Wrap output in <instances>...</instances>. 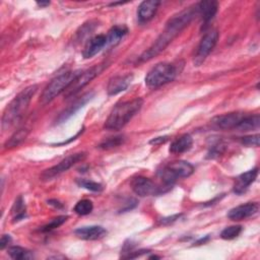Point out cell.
Masks as SVG:
<instances>
[{
    "mask_svg": "<svg viewBox=\"0 0 260 260\" xmlns=\"http://www.w3.org/2000/svg\"><path fill=\"white\" fill-rule=\"evenodd\" d=\"M259 134H254V135H249V136H245L242 137L241 141L244 145L246 146H259Z\"/></svg>",
    "mask_w": 260,
    "mask_h": 260,
    "instance_id": "4dcf8cb0",
    "label": "cell"
},
{
    "mask_svg": "<svg viewBox=\"0 0 260 260\" xmlns=\"http://www.w3.org/2000/svg\"><path fill=\"white\" fill-rule=\"evenodd\" d=\"M142 105L143 100L141 98L117 104L105 122V129L114 131L122 129L140 111Z\"/></svg>",
    "mask_w": 260,
    "mask_h": 260,
    "instance_id": "3957f363",
    "label": "cell"
},
{
    "mask_svg": "<svg viewBox=\"0 0 260 260\" xmlns=\"http://www.w3.org/2000/svg\"><path fill=\"white\" fill-rule=\"evenodd\" d=\"M178 68L172 63L161 62L150 69L145 77V84L149 88H157L173 81L177 75Z\"/></svg>",
    "mask_w": 260,
    "mask_h": 260,
    "instance_id": "277c9868",
    "label": "cell"
},
{
    "mask_svg": "<svg viewBox=\"0 0 260 260\" xmlns=\"http://www.w3.org/2000/svg\"><path fill=\"white\" fill-rule=\"evenodd\" d=\"M245 116L246 115L243 113L234 112V113L216 116L211 120V122L212 124H214L216 127L220 129H232V128H236Z\"/></svg>",
    "mask_w": 260,
    "mask_h": 260,
    "instance_id": "8fae6325",
    "label": "cell"
},
{
    "mask_svg": "<svg viewBox=\"0 0 260 260\" xmlns=\"http://www.w3.org/2000/svg\"><path fill=\"white\" fill-rule=\"evenodd\" d=\"M242 233V226L241 225H231L225 228L221 234H220V238L223 240H233L237 237H239V235Z\"/></svg>",
    "mask_w": 260,
    "mask_h": 260,
    "instance_id": "f1b7e54d",
    "label": "cell"
},
{
    "mask_svg": "<svg viewBox=\"0 0 260 260\" xmlns=\"http://www.w3.org/2000/svg\"><path fill=\"white\" fill-rule=\"evenodd\" d=\"M75 235L82 239L87 241H93L102 239L107 235V231L101 226V225H89V226H81L74 231Z\"/></svg>",
    "mask_w": 260,
    "mask_h": 260,
    "instance_id": "5bb4252c",
    "label": "cell"
},
{
    "mask_svg": "<svg viewBox=\"0 0 260 260\" xmlns=\"http://www.w3.org/2000/svg\"><path fill=\"white\" fill-rule=\"evenodd\" d=\"M107 46V36L99 35L91 38L85 45L82 55L85 59L91 58L96 55L104 47Z\"/></svg>",
    "mask_w": 260,
    "mask_h": 260,
    "instance_id": "2e32d148",
    "label": "cell"
},
{
    "mask_svg": "<svg viewBox=\"0 0 260 260\" xmlns=\"http://www.w3.org/2000/svg\"><path fill=\"white\" fill-rule=\"evenodd\" d=\"M197 12L201 16V19L203 20L204 24H207L216 14L218 3L214 0H205L199 2L197 5Z\"/></svg>",
    "mask_w": 260,
    "mask_h": 260,
    "instance_id": "9a60e30c",
    "label": "cell"
},
{
    "mask_svg": "<svg viewBox=\"0 0 260 260\" xmlns=\"http://www.w3.org/2000/svg\"><path fill=\"white\" fill-rule=\"evenodd\" d=\"M76 183L79 187L84 188L89 191H92V192H101L104 189L102 184L91 181V180H87V179H78L76 181Z\"/></svg>",
    "mask_w": 260,
    "mask_h": 260,
    "instance_id": "83f0119b",
    "label": "cell"
},
{
    "mask_svg": "<svg viewBox=\"0 0 260 260\" xmlns=\"http://www.w3.org/2000/svg\"><path fill=\"white\" fill-rule=\"evenodd\" d=\"M68 216L67 215H60V216H57L55 218H53L51 221H49L46 225L43 226L42 231L43 232H50V231H53L55 230L56 228H59L60 225H62L66 220H67Z\"/></svg>",
    "mask_w": 260,
    "mask_h": 260,
    "instance_id": "f546056e",
    "label": "cell"
},
{
    "mask_svg": "<svg viewBox=\"0 0 260 260\" xmlns=\"http://www.w3.org/2000/svg\"><path fill=\"white\" fill-rule=\"evenodd\" d=\"M128 32V28L125 25H115L113 26L107 36V46L117 45L121 39Z\"/></svg>",
    "mask_w": 260,
    "mask_h": 260,
    "instance_id": "44dd1931",
    "label": "cell"
},
{
    "mask_svg": "<svg viewBox=\"0 0 260 260\" xmlns=\"http://www.w3.org/2000/svg\"><path fill=\"white\" fill-rule=\"evenodd\" d=\"M11 214L13 215V221H18L25 216V204L21 196L15 200L11 208Z\"/></svg>",
    "mask_w": 260,
    "mask_h": 260,
    "instance_id": "d4e9b609",
    "label": "cell"
},
{
    "mask_svg": "<svg viewBox=\"0 0 260 260\" xmlns=\"http://www.w3.org/2000/svg\"><path fill=\"white\" fill-rule=\"evenodd\" d=\"M160 2L157 0H145L140 3L137 10V19L140 23H145L149 21L159 6Z\"/></svg>",
    "mask_w": 260,
    "mask_h": 260,
    "instance_id": "4fadbf2b",
    "label": "cell"
},
{
    "mask_svg": "<svg viewBox=\"0 0 260 260\" xmlns=\"http://www.w3.org/2000/svg\"><path fill=\"white\" fill-rule=\"evenodd\" d=\"M132 190L135 194L141 197L149 195H158L161 192H165L162 188L158 187L152 180L145 177H136L131 182Z\"/></svg>",
    "mask_w": 260,
    "mask_h": 260,
    "instance_id": "9c48e42d",
    "label": "cell"
},
{
    "mask_svg": "<svg viewBox=\"0 0 260 260\" xmlns=\"http://www.w3.org/2000/svg\"><path fill=\"white\" fill-rule=\"evenodd\" d=\"M166 168L178 179V178H187L191 176L194 172V167L185 160H177L170 162Z\"/></svg>",
    "mask_w": 260,
    "mask_h": 260,
    "instance_id": "ac0fdd59",
    "label": "cell"
},
{
    "mask_svg": "<svg viewBox=\"0 0 260 260\" xmlns=\"http://www.w3.org/2000/svg\"><path fill=\"white\" fill-rule=\"evenodd\" d=\"M217 40H218V31L216 29H210L202 37L194 58V63L196 64V66L204 62L206 57L215 47Z\"/></svg>",
    "mask_w": 260,
    "mask_h": 260,
    "instance_id": "ba28073f",
    "label": "cell"
},
{
    "mask_svg": "<svg viewBox=\"0 0 260 260\" xmlns=\"http://www.w3.org/2000/svg\"><path fill=\"white\" fill-rule=\"evenodd\" d=\"M10 241H11V238L9 235H3L0 240V248L4 249L10 243Z\"/></svg>",
    "mask_w": 260,
    "mask_h": 260,
    "instance_id": "e575fe53",
    "label": "cell"
},
{
    "mask_svg": "<svg viewBox=\"0 0 260 260\" xmlns=\"http://www.w3.org/2000/svg\"><path fill=\"white\" fill-rule=\"evenodd\" d=\"M80 70L67 71L52 79V81L45 87L41 95V103L48 104L61 92L65 91L69 87V85L74 81V79L80 74Z\"/></svg>",
    "mask_w": 260,
    "mask_h": 260,
    "instance_id": "5b68a950",
    "label": "cell"
},
{
    "mask_svg": "<svg viewBox=\"0 0 260 260\" xmlns=\"http://www.w3.org/2000/svg\"><path fill=\"white\" fill-rule=\"evenodd\" d=\"M27 134H28V130H26V129H19L17 131H15L10 136V138L7 139V141L5 142V144H4L5 148H13V147L18 146L25 140V138L27 137Z\"/></svg>",
    "mask_w": 260,
    "mask_h": 260,
    "instance_id": "603a6c76",
    "label": "cell"
},
{
    "mask_svg": "<svg viewBox=\"0 0 260 260\" xmlns=\"http://www.w3.org/2000/svg\"><path fill=\"white\" fill-rule=\"evenodd\" d=\"M86 154L84 152H78V153H74V154H70L69 156L65 157L64 159H62L58 165L47 169L43 172L41 179L43 181H49L54 179L55 177L59 176L60 174L66 172L67 170H69L71 167H73L74 165H76L79 161H82L85 158Z\"/></svg>",
    "mask_w": 260,
    "mask_h": 260,
    "instance_id": "52a82bcc",
    "label": "cell"
},
{
    "mask_svg": "<svg viewBox=\"0 0 260 260\" xmlns=\"http://www.w3.org/2000/svg\"><path fill=\"white\" fill-rule=\"evenodd\" d=\"M50 4V2H37V5L38 6H40V7H46V6H48Z\"/></svg>",
    "mask_w": 260,
    "mask_h": 260,
    "instance_id": "8d00e7d4",
    "label": "cell"
},
{
    "mask_svg": "<svg viewBox=\"0 0 260 260\" xmlns=\"http://www.w3.org/2000/svg\"><path fill=\"white\" fill-rule=\"evenodd\" d=\"M193 144V139L189 134H183L177 137L170 145V152L180 154L188 151Z\"/></svg>",
    "mask_w": 260,
    "mask_h": 260,
    "instance_id": "ffe728a7",
    "label": "cell"
},
{
    "mask_svg": "<svg viewBox=\"0 0 260 260\" xmlns=\"http://www.w3.org/2000/svg\"><path fill=\"white\" fill-rule=\"evenodd\" d=\"M93 209V204L88 199H82L78 201L74 206V211L78 215H86L89 214Z\"/></svg>",
    "mask_w": 260,
    "mask_h": 260,
    "instance_id": "484cf974",
    "label": "cell"
},
{
    "mask_svg": "<svg viewBox=\"0 0 260 260\" xmlns=\"http://www.w3.org/2000/svg\"><path fill=\"white\" fill-rule=\"evenodd\" d=\"M197 12V7H188L169 19L164 31L158 36L154 43L139 57L138 62L143 63L149 61L160 52H162L172 41L190 23L194 14Z\"/></svg>",
    "mask_w": 260,
    "mask_h": 260,
    "instance_id": "6da1fadb",
    "label": "cell"
},
{
    "mask_svg": "<svg viewBox=\"0 0 260 260\" xmlns=\"http://www.w3.org/2000/svg\"><path fill=\"white\" fill-rule=\"evenodd\" d=\"M105 68L104 64H99L90 67L85 71H81L80 74L74 79V81L69 85V87L65 90V96L70 98L77 93L81 88L87 85L93 78H95Z\"/></svg>",
    "mask_w": 260,
    "mask_h": 260,
    "instance_id": "8992f818",
    "label": "cell"
},
{
    "mask_svg": "<svg viewBox=\"0 0 260 260\" xmlns=\"http://www.w3.org/2000/svg\"><path fill=\"white\" fill-rule=\"evenodd\" d=\"M48 203H49L50 205H54L55 207H58V208H62V207H63V205H62L58 200H49Z\"/></svg>",
    "mask_w": 260,
    "mask_h": 260,
    "instance_id": "d590c367",
    "label": "cell"
},
{
    "mask_svg": "<svg viewBox=\"0 0 260 260\" xmlns=\"http://www.w3.org/2000/svg\"><path fill=\"white\" fill-rule=\"evenodd\" d=\"M258 210H259V204L257 202H248L232 208L228 212V217L235 221L242 220L250 216H253L258 212Z\"/></svg>",
    "mask_w": 260,
    "mask_h": 260,
    "instance_id": "30bf717a",
    "label": "cell"
},
{
    "mask_svg": "<svg viewBox=\"0 0 260 260\" xmlns=\"http://www.w3.org/2000/svg\"><path fill=\"white\" fill-rule=\"evenodd\" d=\"M258 175V169H252L246 173L241 174L237 180L236 183L234 185V192L236 194H242L244 192H246V190L248 189V187L255 181V179L257 178Z\"/></svg>",
    "mask_w": 260,
    "mask_h": 260,
    "instance_id": "e0dca14e",
    "label": "cell"
},
{
    "mask_svg": "<svg viewBox=\"0 0 260 260\" xmlns=\"http://www.w3.org/2000/svg\"><path fill=\"white\" fill-rule=\"evenodd\" d=\"M224 150V145L222 143H217L215 145H213L210 149V151L208 152V156L207 157H210V158H213V157H216L218 155H220Z\"/></svg>",
    "mask_w": 260,
    "mask_h": 260,
    "instance_id": "1f68e13d",
    "label": "cell"
},
{
    "mask_svg": "<svg viewBox=\"0 0 260 260\" xmlns=\"http://www.w3.org/2000/svg\"><path fill=\"white\" fill-rule=\"evenodd\" d=\"M168 136H159V137H155L153 139H151L149 141L150 144H154V145H157V144H161V143H165L167 140H168Z\"/></svg>",
    "mask_w": 260,
    "mask_h": 260,
    "instance_id": "836d02e7",
    "label": "cell"
},
{
    "mask_svg": "<svg viewBox=\"0 0 260 260\" xmlns=\"http://www.w3.org/2000/svg\"><path fill=\"white\" fill-rule=\"evenodd\" d=\"M93 96V92H87L85 94H83L81 98H79L78 100H76L71 106H69L66 110H64L58 117V123H62L64 121H66L67 119H69L72 115H74L80 108H82L88 101L91 100V98Z\"/></svg>",
    "mask_w": 260,
    "mask_h": 260,
    "instance_id": "d6986e66",
    "label": "cell"
},
{
    "mask_svg": "<svg viewBox=\"0 0 260 260\" xmlns=\"http://www.w3.org/2000/svg\"><path fill=\"white\" fill-rule=\"evenodd\" d=\"M180 216H181V214H175V215H172V216H168V217L161 218L160 223H162V224H169V223H172V222L176 221Z\"/></svg>",
    "mask_w": 260,
    "mask_h": 260,
    "instance_id": "d6a6232c",
    "label": "cell"
},
{
    "mask_svg": "<svg viewBox=\"0 0 260 260\" xmlns=\"http://www.w3.org/2000/svg\"><path fill=\"white\" fill-rule=\"evenodd\" d=\"M259 125H260V116L258 114H255L251 116H245L236 128L241 131H249V130L257 129Z\"/></svg>",
    "mask_w": 260,
    "mask_h": 260,
    "instance_id": "7402d4cb",
    "label": "cell"
},
{
    "mask_svg": "<svg viewBox=\"0 0 260 260\" xmlns=\"http://www.w3.org/2000/svg\"><path fill=\"white\" fill-rule=\"evenodd\" d=\"M133 79L132 74L127 75H118L115 77H112L109 80L108 86H107V92L109 95H116L124 90L127 89V87L130 85L131 81Z\"/></svg>",
    "mask_w": 260,
    "mask_h": 260,
    "instance_id": "7c38bea8",
    "label": "cell"
},
{
    "mask_svg": "<svg viewBox=\"0 0 260 260\" xmlns=\"http://www.w3.org/2000/svg\"><path fill=\"white\" fill-rule=\"evenodd\" d=\"M124 140H125V138H124V136H122V135L110 137V138H107V139H105L104 141H102V142L99 144V148H102V149H111V148H114V147H117V146L123 144Z\"/></svg>",
    "mask_w": 260,
    "mask_h": 260,
    "instance_id": "4316f807",
    "label": "cell"
},
{
    "mask_svg": "<svg viewBox=\"0 0 260 260\" xmlns=\"http://www.w3.org/2000/svg\"><path fill=\"white\" fill-rule=\"evenodd\" d=\"M38 89V85H29L20 91L6 107L2 116V130L5 131L8 128L16 124L25 114L31 98L35 95Z\"/></svg>",
    "mask_w": 260,
    "mask_h": 260,
    "instance_id": "7a4b0ae2",
    "label": "cell"
},
{
    "mask_svg": "<svg viewBox=\"0 0 260 260\" xmlns=\"http://www.w3.org/2000/svg\"><path fill=\"white\" fill-rule=\"evenodd\" d=\"M8 254L12 259L15 260H23V259H31L34 258V255L30 253V251L19 247V246H12L8 248Z\"/></svg>",
    "mask_w": 260,
    "mask_h": 260,
    "instance_id": "cb8c5ba5",
    "label": "cell"
}]
</instances>
